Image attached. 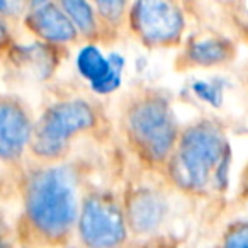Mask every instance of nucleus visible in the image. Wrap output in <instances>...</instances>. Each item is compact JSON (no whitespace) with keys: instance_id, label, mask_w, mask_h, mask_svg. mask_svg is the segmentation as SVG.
I'll list each match as a JSON object with an SVG mask.
<instances>
[{"instance_id":"obj_1","label":"nucleus","mask_w":248,"mask_h":248,"mask_svg":"<svg viewBox=\"0 0 248 248\" xmlns=\"http://www.w3.org/2000/svg\"><path fill=\"white\" fill-rule=\"evenodd\" d=\"M24 209L29 224L48 240H62L77 226L80 213L78 184L66 165L39 169L26 184Z\"/></svg>"},{"instance_id":"obj_2","label":"nucleus","mask_w":248,"mask_h":248,"mask_svg":"<svg viewBox=\"0 0 248 248\" xmlns=\"http://www.w3.org/2000/svg\"><path fill=\"white\" fill-rule=\"evenodd\" d=\"M223 128L213 119H201L182 129L170 155V179L189 194H202L213 187V177L224 153L230 150Z\"/></svg>"},{"instance_id":"obj_3","label":"nucleus","mask_w":248,"mask_h":248,"mask_svg":"<svg viewBox=\"0 0 248 248\" xmlns=\"http://www.w3.org/2000/svg\"><path fill=\"white\" fill-rule=\"evenodd\" d=\"M124 129L136 153L153 165L169 162L180 135L175 112L160 93L133 100L124 114Z\"/></svg>"},{"instance_id":"obj_4","label":"nucleus","mask_w":248,"mask_h":248,"mask_svg":"<svg viewBox=\"0 0 248 248\" xmlns=\"http://www.w3.org/2000/svg\"><path fill=\"white\" fill-rule=\"evenodd\" d=\"M95 110L85 99H65L49 106L34 124L31 152L45 162L62 158L70 143L93 128Z\"/></svg>"},{"instance_id":"obj_5","label":"nucleus","mask_w":248,"mask_h":248,"mask_svg":"<svg viewBox=\"0 0 248 248\" xmlns=\"http://www.w3.org/2000/svg\"><path fill=\"white\" fill-rule=\"evenodd\" d=\"M77 231L87 247H117L128 236L124 207L110 194H89L80 204Z\"/></svg>"},{"instance_id":"obj_6","label":"nucleus","mask_w":248,"mask_h":248,"mask_svg":"<svg viewBox=\"0 0 248 248\" xmlns=\"http://www.w3.org/2000/svg\"><path fill=\"white\" fill-rule=\"evenodd\" d=\"M129 21L136 36L148 46L175 45L186 28L184 12L177 0H135Z\"/></svg>"},{"instance_id":"obj_7","label":"nucleus","mask_w":248,"mask_h":248,"mask_svg":"<svg viewBox=\"0 0 248 248\" xmlns=\"http://www.w3.org/2000/svg\"><path fill=\"white\" fill-rule=\"evenodd\" d=\"M124 63L123 55H104L102 49L93 43L83 45L75 58L77 72L89 82L90 90L99 95H109L119 89Z\"/></svg>"},{"instance_id":"obj_8","label":"nucleus","mask_w":248,"mask_h":248,"mask_svg":"<svg viewBox=\"0 0 248 248\" xmlns=\"http://www.w3.org/2000/svg\"><path fill=\"white\" fill-rule=\"evenodd\" d=\"M34 124L21 102L0 97V160L17 162L31 146Z\"/></svg>"},{"instance_id":"obj_9","label":"nucleus","mask_w":248,"mask_h":248,"mask_svg":"<svg viewBox=\"0 0 248 248\" xmlns=\"http://www.w3.org/2000/svg\"><path fill=\"white\" fill-rule=\"evenodd\" d=\"M26 22L28 28L48 45H68L75 43L80 36L62 5L55 4L53 0L31 9Z\"/></svg>"},{"instance_id":"obj_10","label":"nucleus","mask_w":248,"mask_h":248,"mask_svg":"<svg viewBox=\"0 0 248 248\" xmlns=\"http://www.w3.org/2000/svg\"><path fill=\"white\" fill-rule=\"evenodd\" d=\"M165 201L150 189H140L129 196L124 214L128 226L138 234H150L160 228L165 217Z\"/></svg>"},{"instance_id":"obj_11","label":"nucleus","mask_w":248,"mask_h":248,"mask_svg":"<svg viewBox=\"0 0 248 248\" xmlns=\"http://www.w3.org/2000/svg\"><path fill=\"white\" fill-rule=\"evenodd\" d=\"M234 46L224 36L197 34L186 43L182 60L190 68H214L233 60Z\"/></svg>"},{"instance_id":"obj_12","label":"nucleus","mask_w":248,"mask_h":248,"mask_svg":"<svg viewBox=\"0 0 248 248\" xmlns=\"http://www.w3.org/2000/svg\"><path fill=\"white\" fill-rule=\"evenodd\" d=\"M58 4L66 12L70 21L77 28L80 36L83 38H93L99 29L97 21V9L92 5V0H58Z\"/></svg>"},{"instance_id":"obj_13","label":"nucleus","mask_w":248,"mask_h":248,"mask_svg":"<svg viewBox=\"0 0 248 248\" xmlns=\"http://www.w3.org/2000/svg\"><path fill=\"white\" fill-rule=\"evenodd\" d=\"M224 89H226V82L219 77H213V78H197L190 83V92L197 100H201L206 106L217 109L223 106L224 100Z\"/></svg>"},{"instance_id":"obj_14","label":"nucleus","mask_w":248,"mask_h":248,"mask_svg":"<svg viewBox=\"0 0 248 248\" xmlns=\"http://www.w3.org/2000/svg\"><path fill=\"white\" fill-rule=\"evenodd\" d=\"M99 16L110 24H117L128 9L129 0H92Z\"/></svg>"},{"instance_id":"obj_15","label":"nucleus","mask_w":248,"mask_h":248,"mask_svg":"<svg viewBox=\"0 0 248 248\" xmlns=\"http://www.w3.org/2000/svg\"><path fill=\"white\" fill-rule=\"evenodd\" d=\"M223 245L231 248H248V221H236L230 224L224 233Z\"/></svg>"},{"instance_id":"obj_16","label":"nucleus","mask_w":248,"mask_h":248,"mask_svg":"<svg viewBox=\"0 0 248 248\" xmlns=\"http://www.w3.org/2000/svg\"><path fill=\"white\" fill-rule=\"evenodd\" d=\"M7 43H9V29L4 17H2V12H0V46L7 45Z\"/></svg>"},{"instance_id":"obj_17","label":"nucleus","mask_w":248,"mask_h":248,"mask_svg":"<svg viewBox=\"0 0 248 248\" xmlns=\"http://www.w3.org/2000/svg\"><path fill=\"white\" fill-rule=\"evenodd\" d=\"M9 7H11V0H0V12L2 14H9Z\"/></svg>"},{"instance_id":"obj_18","label":"nucleus","mask_w":248,"mask_h":248,"mask_svg":"<svg viewBox=\"0 0 248 248\" xmlns=\"http://www.w3.org/2000/svg\"><path fill=\"white\" fill-rule=\"evenodd\" d=\"M48 2H51V0H29V7L34 9V7L43 5V4H48Z\"/></svg>"},{"instance_id":"obj_19","label":"nucleus","mask_w":248,"mask_h":248,"mask_svg":"<svg viewBox=\"0 0 248 248\" xmlns=\"http://www.w3.org/2000/svg\"><path fill=\"white\" fill-rule=\"evenodd\" d=\"M0 243H2V241H0Z\"/></svg>"}]
</instances>
